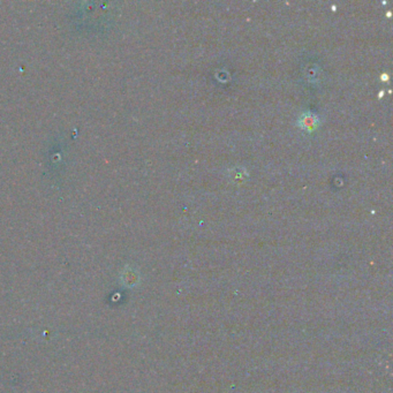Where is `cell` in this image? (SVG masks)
Segmentation results:
<instances>
[{"mask_svg":"<svg viewBox=\"0 0 393 393\" xmlns=\"http://www.w3.org/2000/svg\"><path fill=\"white\" fill-rule=\"evenodd\" d=\"M317 123H318V119L315 117L314 114L305 113L300 119V125L302 126L304 129L308 130V132L314 130L315 128L317 127Z\"/></svg>","mask_w":393,"mask_h":393,"instance_id":"6da1fadb","label":"cell"}]
</instances>
